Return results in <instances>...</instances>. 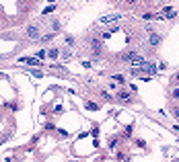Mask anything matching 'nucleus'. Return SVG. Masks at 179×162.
<instances>
[{"label":"nucleus","instance_id":"nucleus-20","mask_svg":"<svg viewBox=\"0 0 179 162\" xmlns=\"http://www.w3.org/2000/svg\"><path fill=\"white\" fill-rule=\"evenodd\" d=\"M175 80H177V82H179V72H177V74H175Z\"/></svg>","mask_w":179,"mask_h":162},{"label":"nucleus","instance_id":"nucleus-1","mask_svg":"<svg viewBox=\"0 0 179 162\" xmlns=\"http://www.w3.org/2000/svg\"><path fill=\"white\" fill-rule=\"evenodd\" d=\"M27 37L29 39H41V27L39 25H29L27 27Z\"/></svg>","mask_w":179,"mask_h":162},{"label":"nucleus","instance_id":"nucleus-15","mask_svg":"<svg viewBox=\"0 0 179 162\" xmlns=\"http://www.w3.org/2000/svg\"><path fill=\"white\" fill-rule=\"evenodd\" d=\"M52 37H54V33H48V35H43V37H41V41H49Z\"/></svg>","mask_w":179,"mask_h":162},{"label":"nucleus","instance_id":"nucleus-9","mask_svg":"<svg viewBox=\"0 0 179 162\" xmlns=\"http://www.w3.org/2000/svg\"><path fill=\"white\" fill-rule=\"evenodd\" d=\"M113 78H115V82H118V84H124V82H126V78H124L121 74H115Z\"/></svg>","mask_w":179,"mask_h":162},{"label":"nucleus","instance_id":"nucleus-4","mask_svg":"<svg viewBox=\"0 0 179 162\" xmlns=\"http://www.w3.org/2000/svg\"><path fill=\"white\" fill-rule=\"evenodd\" d=\"M91 49H93V53H101V51H103V45H101V41L93 39V41H91Z\"/></svg>","mask_w":179,"mask_h":162},{"label":"nucleus","instance_id":"nucleus-3","mask_svg":"<svg viewBox=\"0 0 179 162\" xmlns=\"http://www.w3.org/2000/svg\"><path fill=\"white\" fill-rule=\"evenodd\" d=\"M121 14H107V17H101L99 23H113V21H119Z\"/></svg>","mask_w":179,"mask_h":162},{"label":"nucleus","instance_id":"nucleus-5","mask_svg":"<svg viewBox=\"0 0 179 162\" xmlns=\"http://www.w3.org/2000/svg\"><path fill=\"white\" fill-rule=\"evenodd\" d=\"M21 62L27 64V66H41V62H39L37 58H21Z\"/></svg>","mask_w":179,"mask_h":162},{"label":"nucleus","instance_id":"nucleus-10","mask_svg":"<svg viewBox=\"0 0 179 162\" xmlns=\"http://www.w3.org/2000/svg\"><path fill=\"white\" fill-rule=\"evenodd\" d=\"M58 53H60L58 49H49V51H48V56H49L52 60H54V58H58Z\"/></svg>","mask_w":179,"mask_h":162},{"label":"nucleus","instance_id":"nucleus-14","mask_svg":"<svg viewBox=\"0 0 179 162\" xmlns=\"http://www.w3.org/2000/svg\"><path fill=\"white\" fill-rule=\"evenodd\" d=\"M115 146H118V138H113V139H111V142H109V148H111V150H113Z\"/></svg>","mask_w":179,"mask_h":162},{"label":"nucleus","instance_id":"nucleus-17","mask_svg":"<svg viewBox=\"0 0 179 162\" xmlns=\"http://www.w3.org/2000/svg\"><path fill=\"white\" fill-rule=\"evenodd\" d=\"M171 96H173V99H179V88H175V90L171 93Z\"/></svg>","mask_w":179,"mask_h":162},{"label":"nucleus","instance_id":"nucleus-8","mask_svg":"<svg viewBox=\"0 0 179 162\" xmlns=\"http://www.w3.org/2000/svg\"><path fill=\"white\" fill-rule=\"evenodd\" d=\"M54 11H56V4H52V6H46L41 14H49V12H54Z\"/></svg>","mask_w":179,"mask_h":162},{"label":"nucleus","instance_id":"nucleus-2","mask_svg":"<svg viewBox=\"0 0 179 162\" xmlns=\"http://www.w3.org/2000/svg\"><path fill=\"white\" fill-rule=\"evenodd\" d=\"M175 17H177V11H175V8H171V6L163 8V11L156 14V19H175Z\"/></svg>","mask_w":179,"mask_h":162},{"label":"nucleus","instance_id":"nucleus-6","mask_svg":"<svg viewBox=\"0 0 179 162\" xmlns=\"http://www.w3.org/2000/svg\"><path fill=\"white\" fill-rule=\"evenodd\" d=\"M118 99H119V101H124V103H128V101L132 99V94L128 93V90H119V93H118Z\"/></svg>","mask_w":179,"mask_h":162},{"label":"nucleus","instance_id":"nucleus-12","mask_svg":"<svg viewBox=\"0 0 179 162\" xmlns=\"http://www.w3.org/2000/svg\"><path fill=\"white\" fill-rule=\"evenodd\" d=\"M66 43H68V47H74V37L68 35V37H66Z\"/></svg>","mask_w":179,"mask_h":162},{"label":"nucleus","instance_id":"nucleus-13","mask_svg":"<svg viewBox=\"0 0 179 162\" xmlns=\"http://www.w3.org/2000/svg\"><path fill=\"white\" fill-rule=\"evenodd\" d=\"M62 58H64V60H70V58H72V53H70V51H66V49H64V51H62Z\"/></svg>","mask_w":179,"mask_h":162},{"label":"nucleus","instance_id":"nucleus-18","mask_svg":"<svg viewBox=\"0 0 179 162\" xmlns=\"http://www.w3.org/2000/svg\"><path fill=\"white\" fill-rule=\"evenodd\" d=\"M31 74H33V76H35V78H41V72H39V70H33V72H31Z\"/></svg>","mask_w":179,"mask_h":162},{"label":"nucleus","instance_id":"nucleus-19","mask_svg":"<svg viewBox=\"0 0 179 162\" xmlns=\"http://www.w3.org/2000/svg\"><path fill=\"white\" fill-rule=\"evenodd\" d=\"M175 117H179V107H177V109H175Z\"/></svg>","mask_w":179,"mask_h":162},{"label":"nucleus","instance_id":"nucleus-16","mask_svg":"<svg viewBox=\"0 0 179 162\" xmlns=\"http://www.w3.org/2000/svg\"><path fill=\"white\" fill-rule=\"evenodd\" d=\"M101 96H103L105 101H111V94H109V93H101Z\"/></svg>","mask_w":179,"mask_h":162},{"label":"nucleus","instance_id":"nucleus-7","mask_svg":"<svg viewBox=\"0 0 179 162\" xmlns=\"http://www.w3.org/2000/svg\"><path fill=\"white\" fill-rule=\"evenodd\" d=\"M148 43H150L152 47H156L159 43H161V35H155V33H152V35H150V41H148Z\"/></svg>","mask_w":179,"mask_h":162},{"label":"nucleus","instance_id":"nucleus-11","mask_svg":"<svg viewBox=\"0 0 179 162\" xmlns=\"http://www.w3.org/2000/svg\"><path fill=\"white\" fill-rule=\"evenodd\" d=\"M84 107H86L89 111H97V109H99V107H97L95 103H86V105H84Z\"/></svg>","mask_w":179,"mask_h":162}]
</instances>
